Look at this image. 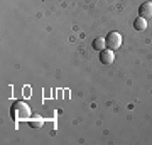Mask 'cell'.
Instances as JSON below:
<instances>
[{
	"mask_svg": "<svg viewBox=\"0 0 152 145\" xmlns=\"http://www.w3.org/2000/svg\"><path fill=\"white\" fill-rule=\"evenodd\" d=\"M115 59V54L112 49H103V51H100V61L103 63V64H112Z\"/></svg>",
	"mask_w": 152,
	"mask_h": 145,
	"instance_id": "obj_3",
	"label": "cell"
},
{
	"mask_svg": "<svg viewBox=\"0 0 152 145\" xmlns=\"http://www.w3.org/2000/svg\"><path fill=\"white\" fill-rule=\"evenodd\" d=\"M139 17H144V19L152 17V2H144L139 7Z\"/></svg>",
	"mask_w": 152,
	"mask_h": 145,
	"instance_id": "obj_4",
	"label": "cell"
},
{
	"mask_svg": "<svg viewBox=\"0 0 152 145\" xmlns=\"http://www.w3.org/2000/svg\"><path fill=\"white\" fill-rule=\"evenodd\" d=\"M27 123L32 127V128H41L44 125V118L42 117H39V115H34V117H31V118L27 120Z\"/></svg>",
	"mask_w": 152,
	"mask_h": 145,
	"instance_id": "obj_5",
	"label": "cell"
},
{
	"mask_svg": "<svg viewBox=\"0 0 152 145\" xmlns=\"http://www.w3.org/2000/svg\"><path fill=\"white\" fill-rule=\"evenodd\" d=\"M105 42H107V47L115 51L122 46V36L118 32H110L107 37H105Z\"/></svg>",
	"mask_w": 152,
	"mask_h": 145,
	"instance_id": "obj_2",
	"label": "cell"
},
{
	"mask_svg": "<svg viewBox=\"0 0 152 145\" xmlns=\"http://www.w3.org/2000/svg\"><path fill=\"white\" fill-rule=\"evenodd\" d=\"M105 46H107V42H105V39H102V37H96L93 41V49H96V51H103Z\"/></svg>",
	"mask_w": 152,
	"mask_h": 145,
	"instance_id": "obj_7",
	"label": "cell"
},
{
	"mask_svg": "<svg viewBox=\"0 0 152 145\" xmlns=\"http://www.w3.org/2000/svg\"><path fill=\"white\" fill-rule=\"evenodd\" d=\"M134 29H135V31H145L147 29V19L137 17L135 20H134Z\"/></svg>",
	"mask_w": 152,
	"mask_h": 145,
	"instance_id": "obj_6",
	"label": "cell"
},
{
	"mask_svg": "<svg viewBox=\"0 0 152 145\" xmlns=\"http://www.w3.org/2000/svg\"><path fill=\"white\" fill-rule=\"evenodd\" d=\"M10 117L14 118V122H26L29 120L32 115H31V108L26 105L24 101H15L10 108Z\"/></svg>",
	"mask_w": 152,
	"mask_h": 145,
	"instance_id": "obj_1",
	"label": "cell"
}]
</instances>
